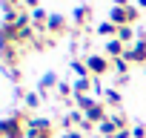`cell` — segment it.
<instances>
[{
    "label": "cell",
    "mask_w": 146,
    "mask_h": 138,
    "mask_svg": "<svg viewBox=\"0 0 146 138\" xmlns=\"http://www.w3.org/2000/svg\"><path fill=\"white\" fill-rule=\"evenodd\" d=\"M29 124H32L29 112L17 109V112H12V115H6L3 121H0V135L3 138H23L29 132Z\"/></svg>",
    "instance_id": "obj_1"
},
{
    "label": "cell",
    "mask_w": 146,
    "mask_h": 138,
    "mask_svg": "<svg viewBox=\"0 0 146 138\" xmlns=\"http://www.w3.org/2000/svg\"><path fill=\"white\" fill-rule=\"evenodd\" d=\"M23 107H26V112L37 109L40 107V92H23Z\"/></svg>",
    "instance_id": "obj_14"
},
{
    "label": "cell",
    "mask_w": 146,
    "mask_h": 138,
    "mask_svg": "<svg viewBox=\"0 0 146 138\" xmlns=\"http://www.w3.org/2000/svg\"><path fill=\"white\" fill-rule=\"evenodd\" d=\"M20 60H23V49L15 46V43H3V66L6 69H15Z\"/></svg>",
    "instance_id": "obj_6"
},
{
    "label": "cell",
    "mask_w": 146,
    "mask_h": 138,
    "mask_svg": "<svg viewBox=\"0 0 146 138\" xmlns=\"http://www.w3.org/2000/svg\"><path fill=\"white\" fill-rule=\"evenodd\" d=\"M117 40H120V43H126V46H135V43H137V40H135L132 26H120V29H117Z\"/></svg>",
    "instance_id": "obj_13"
},
{
    "label": "cell",
    "mask_w": 146,
    "mask_h": 138,
    "mask_svg": "<svg viewBox=\"0 0 146 138\" xmlns=\"http://www.w3.org/2000/svg\"><path fill=\"white\" fill-rule=\"evenodd\" d=\"M83 60L89 63V75H92V78H98V81H100L103 75H109V69L115 66L106 55H86Z\"/></svg>",
    "instance_id": "obj_3"
},
{
    "label": "cell",
    "mask_w": 146,
    "mask_h": 138,
    "mask_svg": "<svg viewBox=\"0 0 146 138\" xmlns=\"http://www.w3.org/2000/svg\"><path fill=\"white\" fill-rule=\"evenodd\" d=\"M37 3H40V0H23V9H29V12H35V9H40Z\"/></svg>",
    "instance_id": "obj_19"
},
{
    "label": "cell",
    "mask_w": 146,
    "mask_h": 138,
    "mask_svg": "<svg viewBox=\"0 0 146 138\" xmlns=\"http://www.w3.org/2000/svg\"><path fill=\"white\" fill-rule=\"evenodd\" d=\"M46 32H49L52 38H63V35L69 32V20H66L63 15H52V17H49V26H46Z\"/></svg>",
    "instance_id": "obj_7"
},
{
    "label": "cell",
    "mask_w": 146,
    "mask_h": 138,
    "mask_svg": "<svg viewBox=\"0 0 146 138\" xmlns=\"http://www.w3.org/2000/svg\"><path fill=\"white\" fill-rule=\"evenodd\" d=\"M112 3H115L117 9H123V6H132V3H129V0H112Z\"/></svg>",
    "instance_id": "obj_21"
},
{
    "label": "cell",
    "mask_w": 146,
    "mask_h": 138,
    "mask_svg": "<svg viewBox=\"0 0 146 138\" xmlns=\"http://www.w3.org/2000/svg\"><path fill=\"white\" fill-rule=\"evenodd\" d=\"M72 86H75V98L89 95V89L95 86V78H75V81H72Z\"/></svg>",
    "instance_id": "obj_12"
},
{
    "label": "cell",
    "mask_w": 146,
    "mask_h": 138,
    "mask_svg": "<svg viewBox=\"0 0 146 138\" xmlns=\"http://www.w3.org/2000/svg\"><path fill=\"white\" fill-rule=\"evenodd\" d=\"M66 138H86V132H80V129H69Z\"/></svg>",
    "instance_id": "obj_20"
},
{
    "label": "cell",
    "mask_w": 146,
    "mask_h": 138,
    "mask_svg": "<svg viewBox=\"0 0 146 138\" xmlns=\"http://www.w3.org/2000/svg\"><path fill=\"white\" fill-rule=\"evenodd\" d=\"M109 20L120 29V26H132L135 20H140V12H137V6H123V9H112V15H109Z\"/></svg>",
    "instance_id": "obj_2"
},
{
    "label": "cell",
    "mask_w": 146,
    "mask_h": 138,
    "mask_svg": "<svg viewBox=\"0 0 146 138\" xmlns=\"http://www.w3.org/2000/svg\"><path fill=\"white\" fill-rule=\"evenodd\" d=\"M126 60L129 63H137V66H146V35L137 38V43L126 49Z\"/></svg>",
    "instance_id": "obj_5"
},
{
    "label": "cell",
    "mask_w": 146,
    "mask_h": 138,
    "mask_svg": "<svg viewBox=\"0 0 146 138\" xmlns=\"http://www.w3.org/2000/svg\"><path fill=\"white\" fill-rule=\"evenodd\" d=\"M103 104L109 107V112H120V107H123V98H120V92H117L115 86H109V89H106V95H103Z\"/></svg>",
    "instance_id": "obj_9"
},
{
    "label": "cell",
    "mask_w": 146,
    "mask_h": 138,
    "mask_svg": "<svg viewBox=\"0 0 146 138\" xmlns=\"http://www.w3.org/2000/svg\"><path fill=\"white\" fill-rule=\"evenodd\" d=\"M72 72H75L78 78H92V75H89V63H86V60H72Z\"/></svg>",
    "instance_id": "obj_15"
},
{
    "label": "cell",
    "mask_w": 146,
    "mask_h": 138,
    "mask_svg": "<svg viewBox=\"0 0 146 138\" xmlns=\"http://www.w3.org/2000/svg\"><path fill=\"white\" fill-rule=\"evenodd\" d=\"M26 138H54V127L49 118H32Z\"/></svg>",
    "instance_id": "obj_4"
},
{
    "label": "cell",
    "mask_w": 146,
    "mask_h": 138,
    "mask_svg": "<svg viewBox=\"0 0 146 138\" xmlns=\"http://www.w3.org/2000/svg\"><path fill=\"white\" fill-rule=\"evenodd\" d=\"M89 20H92V6H78L75 15H72V23H75L78 29H83Z\"/></svg>",
    "instance_id": "obj_11"
},
{
    "label": "cell",
    "mask_w": 146,
    "mask_h": 138,
    "mask_svg": "<svg viewBox=\"0 0 146 138\" xmlns=\"http://www.w3.org/2000/svg\"><path fill=\"white\" fill-rule=\"evenodd\" d=\"M126 49H129L126 43H120L117 38H112V40L106 43V58H109V60H117V58H126Z\"/></svg>",
    "instance_id": "obj_8"
},
{
    "label": "cell",
    "mask_w": 146,
    "mask_h": 138,
    "mask_svg": "<svg viewBox=\"0 0 146 138\" xmlns=\"http://www.w3.org/2000/svg\"><path fill=\"white\" fill-rule=\"evenodd\" d=\"M95 32H98V35H115V38H117V26H115L112 20H106V23H100V26H98Z\"/></svg>",
    "instance_id": "obj_16"
},
{
    "label": "cell",
    "mask_w": 146,
    "mask_h": 138,
    "mask_svg": "<svg viewBox=\"0 0 146 138\" xmlns=\"http://www.w3.org/2000/svg\"><path fill=\"white\" fill-rule=\"evenodd\" d=\"M112 63H115V72H117V75H129V66H132V63H129L126 58H117V60H112Z\"/></svg>",
    "instance_id": "obj_17"
},
{
    "label": "cell",
    "mask_w": 146,
    "mask_h": 138,
    "mask_svg": "<svg viewBox=\"0 0 146 138\" xmlns=\"http://www.w3.org/2000/svg\"><path fill=\"white\" fill-rule=\"evenodd\" d=\"M57 86H60L57 75H54V72H46V75L40 78V84H37V92H40V95H49V92H52V89H57Z\"/></svg>",
    "instance_id": "obj_10"
},
{
    "label": "cell",
    "mask_w": 146,
    "mask_h": 138,
    "mask_svg": "<svg viewBox=\"0 0 146 138\" xmlns=\"http://www.w3.org/2000/svg\"><path fill=\"white\" fill-rule=\"evenodd\" d=\"M132 138H146V127H143V124L132 127Z\"/></svg>",
    "instance_id": "obj_18"
}]
</instances>
